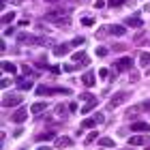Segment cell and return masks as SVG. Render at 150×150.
<instances>
[{
  "mask_svg": "<svg viewBox=\"0 0 150 150\" xmlns=\"http://www.w3.org/2000/svg\"><path fill=\"white\" fill-rule=\"evenodd\" d=\"M135 116H137V107H133V110H129V112H127V118H131V120H133Z\"/></svg>",
  "mask_w": 150,
  "mask_h": 150,
  "instance_id": "83f0119b",
  "label": "cell"
},
{
  "mask_svg": "<svg viewBox=\"0 0 150 150\" xmlns=\"http://www.w3.org/2000/svg\"><path fill=\"white\" fill-rule=\"evenodd\" d=\"M125 99H127V94L125 92H120V94H116V97L110 101V110H114V107H118L120 103H125Z\"/></svg>",
  "mask_w": 150,
  "mask_h": 150,
  "instance_id": "8fae6325",
  "label": "cell"
},
{
  "mask_svg": "<svg viewBox=\"0 0 150 150\" xmlns=\"http://www.w3.org/2000/svg\"><path fill=\"white\" fill-rule=\"evenodd\" d=\"M120 4H125V0H110V6H112V9H116V6H120Z\"/></svg>",
  "mask_w": 150,
  "mask_h": 150,
  "instance_id": "f1b7e54d",
  "label": "cell"
},
{
  "mask_svg": "<svg viewBox=\"0 0 150 150\" xmlns=\"http://www.w3.org/2000/svg\"><path fill=\"white\" fill-rule=\"evenodd\" d=\"M37 67H39V69H45V67H47V62H45V60H39V62H37Z\"/></svg>",
  "mask_w": 150,
  "mask_h": 150,
  "instance_id": "74e56055",
  "label": "cell"
},
{
  "mask_svg": "<svg viewBox=\"0 0 150 150\" xmlns=\"http://www.w3.org/2000/svg\"><path fill=\"white\" fill-rule=\"evenodd\" d=\"M22 73H24V75H28V73H32V69H30L28 64H24V67H22Z\"/></svg>",
  "mask_w": 150,
  "mask_h": 150,
  "instance_id": "e575fe53",
  "label": "cell"
},
{
  "mask_svg": "<svg viewBox=\"0 0 150 150\" xmlns=\"http://www.w3.org/2000/svg\"><path fill=\"white\" fill-rule=\"evenodd\" d=\"M97 56H107V50L105 47H97Z\"/></svg>",
  "mask_w": 150,
  "mask_h": 150,
  "instance_id": "1f68e13d",
  "label": "cell"
},
{
  "mask_svg": "<svg viewBox=\"0 0 150 150\" xmlns=\"http://www.w3.org/2000/svg\"><path fill=\"white\" fill-rule=\"evenodd\" d=\"M97 137H99V131H90V133H88V135H86V139H84V144H86V146H88V144H92V142H94V139H97Z\"/></svg>",
  "mask_w": 150,
  "mask_h": 150,
  "instance_id": "7402d4cb",
  "label": "cell"
},
{
  "mask_svg": "<svg viewBox=\"0 0 150 150\" xmlns=\"http://www.w3.org/2000/svg\"><path fill=\"white\" fill-rule=\"evenodd\" d=\"M17 86H19V90H30V88H32V79L17 77Z\"/></svg>",
  "mask_w": 150,
  "mask_h": 150,
  "instance_id": "7c38bea8",
  "label": "cell"
},
{
  "mask_svg": "<svg viewBox=\"0 0 150 150\" xmlns=\"http://www.w3.org/2000/svg\"><path fill=\"white\" fill-rule=\"evenodd\" d=\"M92 24H94V17H92V15L81 17V26H92Z\"/></svg>",
  "mask_w": 150,
  "mask_h": 150,
  "instance_id": "d4e9b609",
  "label": "cell"
},
{
  "mask_svg": "<svg viewBox=\"0 0 150 150\" xmlns=\"http://www.w3.org/2000/svg\"><path fill=\"white\" fill-rule=\"evenodd\" d=\"M139 64L146 67V69H150V54L148 52H142L139 54Z\"/></svg>",
  "mask_w": 150,
  "mask_h": 150,
  "instance_id": "9a60e30c",
  "label": "cell"
},
{
  "mask_svg": "<svg viewBox=\"0 0 150 150\" xmlns=\"http://www.w3.org/2000/svg\"><path fill=\"white\" fill-rule=\"evenodd\" d=\"M125 24H127V26H133V28H142V26H144L142 17H137V15H131V17H127V19H125Z\"/></svg>",
  "mask_w": 150,
  "mask_h": 150,
  "instance_id": "ba28073f",
  "label": "cell"
},
{
  "mask_svg": "<svg viewBox=\"0 0 150 150\" xmlns=\"http://www.w3.org/2000/svg\"><path fill=\"white\" fill-rule=\"evenodd\" d=\"M2 71L4 73H17V67L13 62H2Z\"/></svg>",
  "mask_w": 150,
  "mask_h": 150,
  "instance_id": "44dd1931",
  "label": "cell"
},
{
  "mask_svg": "<svg viewBox=\"0 0 150 150\" xmlns=\"http://www.w3.org/2000/svg\"><path fill=\"white\" fill-rule=\"evenodd\" d=\"M81 81H84V86L92 88V86H94V75H92V73H86L84 77H81Z\"/></svg>",
  "mask_w": 150,
  "mask_h": 150,
  "instance_id": "ac0fdd59",
  "label": "cell"
},
{
  "mask_svg": "<svg viewBox=\"0 0 150 150\" xmlns=\"http://www.w3.org/2000/svg\"><path fill=\"white\" fill-rule=\"evenodd\" d=\"M56 26H60V28H69V26H71V19H69V15H67V17H62V19H58V22H56Z\"/></svg>",
  "mask_w": 150,
  "mask_h": 150,
  "instance_id": "cb8c5ba5",
  "label": "cell"
},
{
  "mask_svg": "<svg viewBox=\"0 0 150 150\" xmlns=\"http://www.w3.org/2000/svg\"><path fill=\"white\" fill-rule=\"evenodd\" d=\"M52 139H56V133L54 131H43V133L37 135V142H52Z\"/></svg>",
  "mask_w": 150,
  "mask_h": 150,
  "instance_id": "30bf717a",
  "label": "cell"
},
{
  "mask_svg": "<svg viewBox=\"0 0 150 150\" xmlns=\"http://www.w3.org/2000/svg\"><path fill=\"white\" fill-rule=\"evenodd\" d=\"M37 150H52L50 146H41V148H37Z\"/></svg>",
  "mask_w": 150,
  "mask_h": 150,
  "instance_id": "f35d334b",
  "label": "cell"
},
{
  "mask_svg": "<svg viewBox=\"0 0 150 150\" xmlns=\"http://www.w3.org/2000/svg\"><path fill=\"white\" fill-rule=\"evenodd\" d=\"M107 32H110V35H114V37H122L127 30L122 28V26H107Z\"/></svg>",
  "mask_w": 150,
  "mask_h": 150,
  "instance_id": "5bb4252c",
  "label": "cell"
},
{
  "mask_svg": "<svg viewBox=\"0 0 150 150\" xmlns=\"http://www.w3.org/2000/svg\"><path fill=\"white\" fill-rule=\"evenodd\" d=\"M62 17H67V9H56V11H50L45 15V19H50V22H54V24H56L58 19H62Z\"/></svg>",
  "mask_w": 150,
  "mask_h": 150,
  "instance_id": "3957f363",
  "label": "cell"
},
{
  "mask_svg": "<svg viewBox=\"0 0 150 150\" xmlns=\"http://www.w3.org/2000/svg\"><path fill=\"white\" fill-rule=\"evenodd\" d=\"M146 144V139L142 137V135H133V137H129V146H142Z\"/></svg>",
  "mask_w": 150,
  "mask_h": 150,
  "instance_id": "e0dca14e",
  "label": "cell"
},
{
  "mask_svg": "<svg viewBox=\"0 0 150 150\" xmlns=\"http://www.w3.org/2000/svg\"><path fill=\"white\" fill-rule=\"evenodd\" d=\"M45 2H60V0H45Z\"/></svg>",
  "mask_w": 150,
  "mask_h": 150,
  "instance_id": "ab89813d",
  "label": "cell"
},
{
  "mask_svg": "<svg viewBox=\"0 0 150 150\" xmlns=\"http://www.w3.org/2000/svg\"><path fill=\"white\" fill-rule=\"evenodd\" d=\"M94 6H97V9H103V6H105V0H97V2H94Z\"/></svg>",
  "mask_w": 150,
  "mask_h": 150,
  "instance_id": "d590c367",
  "label": "cell"
},
{
  "mask_svg": "<svg viewBox=\"0 0 150 150\" xmlns=\"http://www.w3.org/2000/svg\"><path fill=\"white\" fill-rule=\"evenodd\" d=\"M24 97H19V94H13V97H4L2 99V105L4 107H15V105H22Z\"/></svg>",
  "mask_w": 150,
  "mask_h": 150,
  "instance_id": "277c9868",
  "label": "cell"
},
{
  "mask_svg": "<svg viewBox=\"0 0 150 150\" xmlns=\"http://www.w3.org/2000/svg\"><path fill=\"white\" fill-rule=\"evenodd\" d=\"M26 118H28V110H26V107H17V110L13 112V116H11L13 122H24Z\"/></svg>",
  "mask_w": 150,
  "mask_h": 150,
  "instance_id": "5b68a950",
  "label": "cell"
},
{
  "mask_svg": "<svg viewBox=\"0 0 150 150\" xmlns=\"http://www.w3.org/2000/svg\"><path fill=\"white\" fill-rule=\"evenodd\" d=\"M54 144H56V148H71L73 146V139L64 135V137H56V139H54Z\"/></svg>",
  "mask_w": 150,
  "mask_h": 150,
  "instance_id": "8992f818",
  "label": "cell"
},
{
  "mask_svg": "<svg viewBox=\"0 0 150 150\" xmlns=\"http://www.w3.org/2000/svg\"><path fill=\"white\" fill-rule=\"evenodd\" d=\"M47 110V103H43V101H41V103H35L30 107V114H41V112H45Z\"/></svg>",
  "mask_w": 150,
  "mask_h": 150,
  "instance_id": "2e32d148",
  "label": "cell"
},
{
  "mask_svg": "<svg viewBox=\"0 0 150 150\" xmlns=\"http://www.w3.org/2000/svg\"><path fill=\"white\" fill-rule=\"evenodd\" d=\"M13 19H15V11H11V13H4V15H2V26H6L9 22H13Z\"/></svg>",
  "mask_w": 150,
  "mask_h": 150,
  "instance_id": "603a6c76",
  "label": "cell"
},
{
  "mask_svg": "<svg viewBox=\"0 0 150 150\" xmlns=\"http://www.w3.org/2000/svg\"><path fill=\"white\" fill-rule=\"evenodd\" d=\"M94 118H97V122H103L105 116H103V114H94Z\"/></svg>",
  "mask_w": 150,
  "mask_h": 150,
  "instance_id": "8d00e7d4",
  "label": "cell"
},
{
  "mask_svg": "<svg viewBox=\"0 0 150 150\" xmlns=\"http://www.w3.org/2000/svg\"><path fill=\"white\" fill-rule=\"evenodd\" d=\"M107 75H110L107 69H99V77H107Z\"/></svg>",
  "mask_w": 150,
  "mask_h": 150,
  "instance_id": "836d02e7",
  "label": "cell"
},
{
  "mask_svg": "<svg viewBox=\"0 0 150 150\" xmlns=\"http://www.w3.org/2000/svg\"><path fill=\"white\" fill-rule=\"evenodd\" d=\"M94 125H99V122H97V118L92 116V118H86L84 122H81V129H92Z\"/></svg>",
  "mask_w": 150,
  "mask_h": 150,
  "instance_id": "ffe728a7",
  "label": "cell"
},
{
  "mask_svg": "<svg viewBox=\"0 0 150 150\" xmlns=\"http://www.w3.org/2000/svg\"><path fill=\"white\" fill-rule=\"evenodd\" d=\"M71 58L75 60V62H84V64H88V62H90V58H88V56H86L84 52H75V54H73Z\"/></svg>",
  "mask_w": 150,
  "mask_h": 150,
  "instance_id": "4fadbf2b",
  "label": "cell"
},
{
  "mask_svg": "<svg viewBox=\"0 0 150 150\" xmlns=\"http://www.w3.org/2000/svg\"><path fill=\"white\" fill-rule=\"evenodd\" d=\"M79 99H81V101H88V99H92V94H90V92H81Z\"/></svg>",
  "mask_w": 150,
  "mask_h": 150,
  "instance_id": "d6a6232c",
  "label": "cell"
},
{
  "mask_svg": "<svg viewBox=\"0 0 150 150\" xmlns=\"http://www.w3.org/2000/svg\"><path fill=\"white\" fill-rule=\"evenodd\" d=\"M133 67V60L129 58V56H120L118 60H116V64H114V69L116 71H129Z\"/></svg>",
  "mask_w": 150,
  "mask_h": 150,
  "instance_id": "7a4b0ae2",
  "label": "cell"
},
{
  "mask_svg": "<svg viewBox=\"0 0 150 150\" xmlns=\"http://www.w3.org/2000/svg\"><path fill=\"white\" fill-rule=\"evenodd\" d=\"M101 146H105V148H114V139H110V137H101Z\"/></svg>",
  "mask_w": 150,
  "mask_h": 150,
  "instance_id": "484cf974",
  "label": "cell"
},
{
  "mask_svg": "<svg viewBox=\"0 0 150 150\" xmlns=\"http://www.w3.org/2000/svg\"><path fill=\"white\" fill-rule=\"evenodd\" d=\"M137 79H139V73H137V71H135V73H131V77H129V81H131V84H135Z\"/></svg>",
  "mask_w": 150,
  "mask_h": 150,
  "instance_id": "4dcf8cb0",
  "label": "cell"
},
{
  "mask_svg": "<svg viewBox=\"0 0 150 150\" xmlns=\"http://www.w3.org/2000/svg\"><path fill=\"white\" fill-rule=\"evenodd\" d=\"M17 43H30V45H41L45 43L41 37H32V35H26V32H19L17 35Z\"/></svg>",
  "mask_w": 150,
  "mask_h": 150,
  "instance_id": "6da1fadb",
  "label": "cell"
},
{
  "mask_svg": "<svg viewBox=\"0 0 150 150\" xmlns=\"http://www.w3.org/2000/svg\"><path fill=\"white\" fill-rule=\"evenodd\" d=\"M133 131H150V125H146V122H133Z\"/></svg>",
  "mask_w": 150,
  "mask_h": 150,
  "instance_id": "d6986e66",
  "label": "cell"
},
{
  "mask_svg": "<svg viewBox=\"0 0 150 150\" xmlns=\"http://www.w3.org/2000/svg\"><path fill=\"white\" fill-rule=\"evenodd\" d=\"M81 43H84V37H77V39H73V41H71V45H73V47H77V45H81Z\"/></svg>",
  "mask_w": 150,
  "mask_h": 150,
  "instance_id": "f546056e",
  "label": "cell"
},
{
  "mask_svg": "<svg viewBox=\"0 0 150 150\" xmlns=\"http://www.w3.org/2000/svg\"><path fill=\"white\" fill-rule=\"evenodd\" d=\"M97 105H99V99H97V97L88 99V101H86V105L81 107V114H88V112H92V110H94V107H97Z\"/></svg>",
  "mask_w": 150,
  "mask_h": 150,
  "instance_id": "52a82bcc",
  "label": "cell"
},
{
  "mask_svg": "<svg viewBox=\"0 0 150 150\" xmlns=\"http://www.w3.org/2000/svg\"><path fill=\"white\" fill-rule=\"evenodd\" d=\"M56 114L58 116H67V105H62V103L56 105Z\"/></svg>",
  "mask_w": 150,
  "mask_h": 150,
  "instance_id": "4316f807",
  "label": "cell"
},
{
  "mask_svg": "<svg viewBox=\"0 0 150 150\" xmlns=\"http://www.w3.org/2000/svg\"><path fill=\"white\" fill-rule=\"evenodd\" d=\"M71 43H64V45H58V47H54V56H64V54H69L71 52Z\"/></svg>",
  "mask_w": 150,
  "mask_h": 150,
  "instance_id": "9c48e42d",
  "label": "cell"
}]
</instances>
